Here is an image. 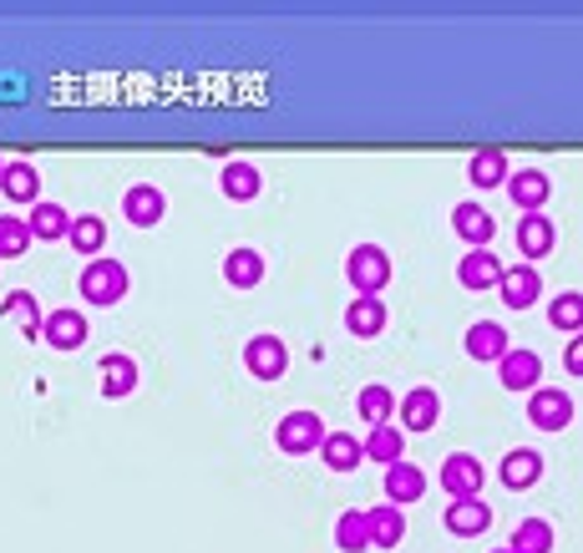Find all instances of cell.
I'll use <instances>...</instances> for the list:
<instances>
[{
	"mask_svg": "<svg viewBox=\"0 0 583 553\" xmlns=\"http://www.w3.org/2000/svg\"><path fill=\"white\" fill-rule=\"evenodd\" d=\"M76 289H82L86 305H96V310H112V305L127 300V265H122V259H112V254H102V259H92V265L82 269Z\"/></svg>",
	"mask_w": 583,
	"mask_h": 553,
	"instance_id": "1",
	"label": "cell"
},
{
	"mask_svg": "<svg viewBox=\"0 0 583 553\" xmlns=\"http://www.w3.org/2000/svg\"><path fill=\"white\" fill-rule=\"evenodd\" d=\"M325 437H330V427H325L315 411H289V417H279V427H274V447L285 452V458H320Z\"/></svg>",
	"mask_w": 583,
	"mask_h": 553,
	"instance_id": "2",
	"label": "cell"
},
{
	"mask_svg": "<svg viewBox=\"0 0 583 553\" xmlns=\"http://www.w3.org/2000/svg\"><path fill=\"white\" fill-rule=\"evenodd\" d=\"M346 279L356 295H381V289L391 285V254H386L381 244H356V249L346 254Z\"/></svg>",
	"mask_w": 583,
	"mask_h": 553,
	"instance_id": "3",
	"label": "cell"
},
{
	"mask_svg": "<svg viewBox=\"0 0 583 553\" xmlns=\"http://www.w3.org/2000/svg\"><path fill=\"white\" fill-rule=\"evenodd\" d=\"M244 371L259 376V381H279V376L289 371V346L279 336H269V330L249 336V346H244Z\"/></svg>",
	"mask_w": 583,
	"mask_h": 553,
	"instance_id": "4",
	"label": "cell"
},
{
	"mask_svg": "<svg viewBox=\"0 0 583 553\" xmlns=\"http://www.w3.org/2000/svg\"><path fill=\"white\" fill-rule=\"evenodd\" d=\"M122 214H127L132 229H157L167 218V193L157 188V183H132V188L122 193Z\"/></svg>",
	"mask_w": 583,
	"mask_h": 553,
	"instance_id": "5",
	"label": "cell"
},
{
	"mask_svg": "<svg viewBox=\"0 0 583 553\" xmlns=\"http://www.w3.org/2000/svg\"><path fill=\"white\" fill-rule=\"evenodd\" d=\"M528 421H533L538 432H563L573 421V397L559 391V386H538L533 397H528Z\"/></svg>",
	"mask_w": 583,
	"mask_h": 553,
	"instance_id": "6",
	"label": "cell"
},
{
	"mask_svg": "<svg viewBox=\"0 0 583 553\" xmlns=\"http://www.w3.org/2000/svg\"><path fill=\"white\" fill-rule=\"evenodd\" d=\"M482 482H488V468L472 458V452H452L441 462V488L447 498H482Z\"/></svg>",
	"mask_w": 583,
	"mask_h": 553,
	"instance_id": "7",
	"label": "cell"
},
{
	"mask_svg": "<svg viewBox=\"0 0 583 553\" xmlns=\"http://www.w3.org/2000/svg\"><path fill=\"white\" fill-rule=\"evenodd\" d=\"M452 234L467 244V249H492V234H498V218L488 214L482 204H457L452 208Z\"/></svg>",
	"mask_w": 583,
	"mask_h": 553,
	"instance_id": "8",
	"label": "cell"
},
{
	"mask_svg": "<svg viewBox=\"0 0 583 553\" xmlns=\"http://www.w3.org/2000/svg\"><path fill=\"white\" fill-rule=\"evenodd\" d=\"M396 417H401V432H431L441 421V397L431 386H411L401 397V407H396Z\"/></svg>",
	"mask_w": 583,
	"mask_h": 553,
	"instance_id": "9",
	"label": "cell"
},
{
	"mask_svg": "<svg viewBox=\"0 0 583 553\" xmlns=\"http://www.w3.org/2000/svg\"><path fill=\"white\" fill-rule=\"evenodd\" d=\"M441 523H447V533H457V539H482V533L492 529V508L482 503V498H452Z\"/></svg>",
	"mask_w": 583,
	"mask_h": 553,
	"instance_id": "10",
	"label": "cell"
},
{
	"mask_svg": "<svg viewBox=\"0 0 583 553\" xmlns=\"http://www.w3.org/2000/svg\"><path fill=\"white\" fill-rule=\"evenodd\" d=\"M508 198L512 208H523V214H543V204L553 198V178L543 168H523L508 178Z\"/></svg>",
	"mask_w": 583,
	"mask_h": 553,
	"instance_id": "11",
	"label": "cell"
},
{
	"mask_svg": "<svg viewBox=\"0 0 583 553\" xmlns=\"http://www.w3.org/2000/svg\"><path fill=\"white\" fill-rule=\"evenodd\" d=\"M498 295H502V305H508V310H528V305H538V295H543V279H538V269L523 259V265L502 269Z\"/></svg>",
	"mask_w": 583,
	"mask_h": 553,
	"instance_id": "12",
	"label": "cell"
},
{
	"mask_svg": "<svg viewBox=\"0 0 583 553\" xmlns=\"http://www.w3.org/2000/svg\"><path fill=\"white\" fill-rule=\"evenodd\" d=\"M86 315L82 310H51L47 325H41V340H47L51 350H82L86 346Z\"/></svg>",
	"mask_w": 583,
	"mask_h": 553,
	"instance_id": "13",
	"label": "cell"
},
{
	"mask_svg": "<svg viewBox=\"0 0 583 553\" xmlns=\"http://www.w3.org/2000/svg\"><path fill=\"white\" fill-rule=\"evenodd\" d=\"M96 386H102V397H108V401L132 397V391H137V361L122 356V350L102 356V366H96Z\"/></svg>",
	"mask_w": 583,
	"mask_h": 553,
	"instance_id": "14",
	"label": "cell"
},
{
	"mask_svg": "<svg viewBox=\"0 0 583 553\" xmlns=\"http://www.w3.org/2000/svg\"><path fill=\"white\" fill-rule=\"evenodd\" d=\"M502 259L492 249H467L462 265H457V285L462 289H498L502 285Z\"/></svg>",
	"mask_w": 583,
	"mask_h": 553,
	"instance_id": "15",
	"label": "cell"
},
{
	"mask_svg": "<svg viewBox=\"0 0 583 553\" xmlns=\"http://www.w3.org/2000/svg\"><path fill=\"white\" fill-rule=\"evenodd\" d=\"M538 376H543L538 350H518V346H512L508 356L498 361V381L508 386V391H528V397H533V391H538Z\"/></svg>",
	"mask_w": 583,
	"mask_h": 553,
	"instance_id": "16",
	"label": "cell"
},
{
	"mask_svg": "<svg viewBox=\"0 0 583 553\" xmlns=\"http://www.w3.org/2000/svg\"><path fill=\"white\" fill-rule=\"evenodd\" d=\"M386 320H391V310H386L381 295H356V300L346 305V330L360 340H376L386 330Z\"/></svg>",
	"mask_w": 583,
	"mask_h": 553,
	"instance_id": "17",
	"label": "cell"
},
{
	"mask_svg": "<svg viewBox=\"0 0 583 553\" xmlns=\"http://www.w3.org/2000/svg\"><path fill=\"white\" fill-rule=\"evenodd\" d=\"M462 346H467V356H472V361H492V366H498L502 356L512 350V336L502 330L498 320H477L472 330H467Z\"/></svg>",
	"mask_w": 583,
	"mask_h": 553,
	"instance_id": "18",
	"label": "cell"
},
{
	"mask_svg": "<svg viewBox=\"0 0 583 553\" xmlns=\"http://www.w3.org/2000/svg\"><path fill=\"white\" fill-rule=\"evenodd\" d=\"M498 478H502V488H512V493L533 488V482L543 478V452H533V447H512L508 458H502Z\"/></svg>",
	"mask_w": 583,
	"mask_h": 553,
	"instance_id": "19",
	"label": "cell"
},
{
	"mask_svg": "<svg viewBox=\"0 0 583 553\" xmlns=\"http://www.w3.org/2000/svg\"><path fill=\"white\" fill-rule=\"evenodd\" d=\"M553 244H559V229H553V218L548 214H523L518 218V254H528V265L543 259V254H553Z\"/></svg>",
	"mask_w": 583,
	"mask_h": 553,
	"instance_id": "20",
	"label": "cell"
},
{
	"mask_svg": "<svg viewBox=\"0 0 583 553\" xmlns=\"http://www.w3.org/2000/svg\"><path fill=\"white\" fill-rule=\"evenodd\" d=\"M0 193L11 198V204H25V208H37L41 204V173L31 168V163H6V173H0Z\"/></svg>",
	"mask_w": 583,
	"mask_h": 553,
	"instance_id": "21",
	"label": "cell"
},
{
	"mask_svg": "<svg viewBox=\"0 0 583 553\" xmlns=\"http://www.w3.org/2000/svg\"><path fill=\"white\" fill-rule=\"evenodd\" d=\"M427 493V472L417 468V462H396V468H386V503L406 508V503H417V498Z\"/></svg>",
	"mask_w": 583,
	"mask_h": 553,
	"instance_id": "22",
	"label": "cell"
},
{
	"mask_svg": "<svg viewBox=\"0 0 583 553\" xmlns=\"http://www.w3.org/2000/svg\"><path fill=\"white\" fill-rule=\"evenodd\" d=\"M25 229H31V239H41V244H61L67 234H72V214H67L61 204H47V198H41V204L25 214Z\"/></svg>",
	"mask_w": 583,
	"mask_h": 553,
	"instance_id": "23",
	"label": "cell"
},
{
	"mask_svg": "<svg viewBox=\"0 0 583 553\" xmlns=\"http://www.w3.org/2000/svg\"><path fill=\"white\" fill-rule=\"evenodd\" d=\"M218 188H224V198H234V204H254L264 188V173L254 168V163H224V173H218Z\"/></svg>",
	"mask_w": 583,
	"mask_h": 553,
	"instance_id": "24",
	"label": "cell"
},
{
	"mask_svg": "<svg viewBox=\"0 0 583 553\" xmlns=\"http://www.w3.org/2000/svg\"><path fill=\"white\" fill-rule=\"evenodd\" d=\"M467 178H472V188H508V178H512L508 153H502V147H482V153H472Z\"/></svg>",
	"mask_w": 583,
	"mask_h": 553,
	"instance_id": "25",
	"label": "cell"
},
{
	"mask_svg": "<svg viewBox=\"0 0 583 553\" xmlns=\"http://www.w3.org/2000/svg\"><path fill=\"white\" fill-rule=\"evenodd\" d=\"M366 523H370V549H396L406 539V513L396 503L366 508Z\"/></svg>",
	"mask_w": 583,
	"mask_h": 553,
	"instance_id": "26",
	"label": "cell"
},
{
	"mask_svg": "<svg viewBox=\"0 0 583 553\" xmlns=\"http://www.w3.org/2000/svg\"><path fill=\"white\" fill-rule=\"evenodd\" d=\"M0 315L21 325L25 340H41V325H47V315H41V305H37V295H31V289H16V295H6V300H0Z\"/></svg>",
	"mask_w": 583,
	"mask_h": 553,
	"instance_id": "27",
	"label": "cell"
},
{
	"mask_svg": "<svg viewBox=\"0 0 583 553\" xmlns=\"http://www.w3.org/2000/svg\"><path fill=\"white\" fill-rule=\"evenodd\" d=\"M320 462L330 472H356L360 462H366V442L350 437V432H330L325 437V447H320Z\"/></svg>",
	"mask_w": 583,
	"mask_h": 553,
	"instance_id": "28",
	"label": "cell"
},
{
	"mask_svg": "<svg viewBox=\"0 0 583 553\" xmlns=\"http://www.w3.org/2000/svg\"><path fill=\"white\" fill-rule=\"evenodd\" d=\"M67 244H72L76 254H86V265H92V259H102V254H108V224H102L96 214H76Z\"/></svg>",
	"mask_w": 583,
	"mask_h": 553,
	"instance_id": "29",
	"label": "cell"
},
{
	"mask_svg": "<svg viewBox=\"0 0 583 553\" xmlns=\"http://www.w3.org/2000/svg\"><path fill=\"white\" fill-rule=\"evenodd\" d=\"M224 279H228V289L264 285V254L259 249H228L224 254Z\"/></svg>",
	"mask_w": 583,
	"mask_h": 553,
	"instance_id": "30",
	"label": "cell"
},
{
	"mask_svg": "<svg viewBox=\"0 0 583 553\" xmlns=\"http://www.w3.org/2000/svg\"><path fill=\"white\" fill-rule=\"evenodd\" d=\"M406 452V432L396 427V421H386V427H370L366 432V458L381 462V468H396Z\"/></svg>",
	"mask_w": 583,
	"mask_h": 553,
	"instance_id": "31",
	"label": "cell"
},
{
	"mask_svg": "<svg viewBox=\"0 0 583 553\" xmlns=\"http://www.w3.org/2000/svg\"><path fill=\"white\" fill-rule=\"evenodd\" d=\"M335 549L340 553H366L370 549V523L360 508H346V513L335 518Z\"/></svg>",
	"mask_w": 583,
	"mask_h": 553,
	"instance_id": "32",
	"label": "cell"
},
{
	"mask_svg": "<svg viewBox=\"0 0 583 553\" xmlns=\"http://www.w3.org/2000/svg\"><path fill=\"white\" fill-rule=\"evenodd\" d=\"M508 553H553V523H548V518H523V523L512 529Z\"/></svg>",
	"mask_w": 583,
	"mask_h": 553,
	"instance_id": "33",
	"label": "cell"
},
{
	"mask_svg": "<svg viewBox=\"0 0 583 553\" xmlns=\"http://www.w3.org/2000/svg\"><path fill=\"white\" fill-rule=\"evenodd\" d=\"M396 407H401V401L391 397V386H366V391L356 397L360 421H370V427H386V421L396 417Z\"/></svg>",
	"mask_w": 583,
	"mask_h": 553,
	"instance_id": "34",
	"label": "cell"
},
{
	"mask_svg": "<svg viewBox=\"0 0 583 553\" xmlns=\"http://www.w3.org/2000/svg\"><path fill=\"white\" fill-rule=\"evenodd\" d=\"M548 325L553 330H563V336H579L583 330V295H553V305H548Z\"/></svg>",
	"mask_w": 583,
	"mask_h": 553,
	"instance_id": "35",
	"label": "cell"
},
{
	"mask_svg": "<svg viewBox=\"0 0 583 553\" xmlns=\"http://www.w3.org/2000/svg\"><path fill=\"white\" fill-rule=\"evenodd\" d=\"M31 229H25L21 214H0V259H21L25 249H31Z\"/></svg>",
	"mask_w": 583,
	"mask_h": 553,
	"instance_id": "36",
	"label": "cell"
},
{
	"mask_svg": "<svg viewBox=\"0 0 583 553\" xmlns=\"http://www.w3.org/2000/svg\"><path fill=\"white\" fill-rule=\"evenodd\" d=\"M563 371L583 376V330H579V336H569V346H563Z\"/></svg>",
	"mask_w": 583,
	"mask_h": 553,
	"instance_id": "37",
	"label": "cell"
},
{
	"mask_svg": "<svg viewBox=\"0 0 583 553\" xmlns=\"http://www.w3.org/2000/svg\"><path fill=\"white\" fill-rule=\"evenodd\" d=\"M0 173H6V157H0Z\"/></svg>",
	"mask_w": 583,
	"mask_h": 553,
	"instance_id": "38",
	"label": "cell"
},
{
	"mask_svg": "<svg viewBox=\"0 0 583 553\" xmlns=\"http://www.w3.org/2000/svg\"><path fill=\"white\" fill-rule=\"evenodd\" d=\"M498 553H508V549H498Z\"/></svg>",
	"mask_w": 583,
	"mask_h": 553,
	"instance_id": "39",
	"label": "cell"
}]
</instances>
